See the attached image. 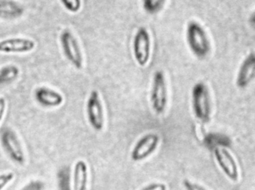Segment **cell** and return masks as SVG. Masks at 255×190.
Wrapping results in <instances>:
<instances>
[{
	"label": "cell",
	"instance_id": "6da1fadb",
	"mask_svg": "<svg viewBox=\"0 0 255 190\" xmlns=\"http://www.w3.org/2000/svg\"><path fill=\"white\" fill-rule=\"evenodd\" d=\"M187 40L190 50L199 58H205L211 50L206 31L196 21H191L187 25Z\"/></svg>",
	"mask_w": 255,
	"mask_h": 190
},
{
	"label": "cell",
	"instance_id": "7a4b0ae2",
	"mask_svg": "<svg viewBox=\"0 0 255 190\" xmlns=\"http://www.w3.org/2000/svg\"><path fill=\"white\" fill-rule=\"evenodd\" d=\"M192 106L195 117L200 122L206 124L210 121L211 103L208 86L200 82L193 86L192 90Z\"/></svg>",
	"mask_w": 255,
	"mask_h": 190
},
{
	"label": "cell",
	"instance_id": "3957f363",
	"mask_svg": "<svg viewBox=\"0 0 255 190\" xmlns=\"http://www.w3.org/2000/svg\"><path fill=\"white\" fill-rule=\"evenodd\" d=\"M0 140L3 149L10 159L16 164H23L25 154L16 133L11 128H4L1 131Z\"/></svg>",
	"mask_w": 255,
	"mask_h": 190
},
{
	"label": "cell",
	"instance_id": "277c9868",
	"mask_svg": "<svg viewBox=\"0 0 255 190\" xmlns=\"http://www.w3.org/2000/svg\"><path fill=\"white\" fill-rule=\"evenodd\" d=\"M214 158L225 176L233 182L239 180L240 170L238 162L232 154L226 147L214 149Z\"/></svg>",
	"mask_w": 255,
	"mask_h": 190
},
{
	"label": "cell",
	"instance_id": "5b68a950",
	"mask_svg": "<svg viewBox=\"0 0 255 190\" xmlns=\"http://www.w3.org/2000/svg\"><path fill=\"white\" fill-rule=\"evenodd\" d=\"M151 103L153 110L157 115L164 112L167 103V90L164 74L161 71H156L153 78Z\"/></svg>",
	"mask_w": 255,
	"mask_h": 190
},
{
	"label": "cell",
	"instance_id": "8992f818",
	"mask_svg": "<svg viewBox=\"0 0 255 190\" xmlns=\"http://www.w3.org/2000/svg\"><path fill=\"white\" fill-rule=\"evenodd\" d=\"M133 56L138 65L144 66L149 61L151 40L147 30L141 27L136 31L133 42Z\"/></svg>",
	"mask_w": 255,
	"mask_h": 190
},
{
	"label": "cell",
	"instance_id": "52a82bcc",
	"mask_svg": "<svg viewBox=\"0 0 255 190\" xmlns=\"http://www.w3.org/2000/svg\"><path fill=\"white\" fill-rule=\"evenodd\" d=\"M160 142V137L154 133H148L138 140L130 154L133 161H142L152 155Z\"/></svg>",
	"mask_w": 255,
	"mask_h": 190
},
{
	"label": "cell",
	"instance_id": "ba28073f",
	"mask_svg": "<svg viewBox=\"0 0 255 190\" xmlns=\"http://www.w3.org/2000/svg\"><path fill=\"white\" fill-rule=\"evenodd\" d=\"M63 52L67 59L78 69L82 68L83 60L77 40L68 30L63 31L60 37Z\"/></svg>",
	"mask_w": 255,
	"mask_h": 190
},
{
	"label": "cell",
	"instance_id": "9c48e42d",
	"mask_svg": "<svg viewBox=\"0 0 255 190\" xmlns=\"http://www.w3.org/2000/svg\"><path fill=\"white\" fill-rule=\"evenodd\" d=\"M87 113L91 127L97 131H101L104 125V113L103 105L97 91H93L90 95L87 103Z\"/></svg>",
	"mask_w": 255,
	"mask_h": 190
},
{
	"label": "cell",
	"instance_id": "30bf717a",
	"mask_svg": "<svg viewBox=\"0 0 255 190\" xmlns=\"http://www.w3.org/2000/svg\"><path fill=\"white\" fill-rule=\"evenodd\" d=\"M255 78V52H250L240 65L236 77L237 86L247 88Z\"/></svg>",
	"mask_w": 255,
	"mask_h": 190
},
{
	"label": "cell",
	"instance_id": "8fae6325",
	"mask_svg": "<svg viewBox=\"0 0 255 190\" xmlns=\"http://www.w3.org/2000/svg\"><path fill=\"white\" fill-rule=\"evenodd\" d=\"M34 40L28 38H8L0 41V52L5 54L27 53L35 48Z\"/></svg>",
	"mask_w": 255,
	"mask_h": 190
},
{
	"label": "cell",
	"instance_id": "7c38bea8",
	"mask_svg": "<svg viewBox=\"0 0 255 190\" xmlns=\"http://www.w3.org/2000/svg\"><path fill=\"white\" fill-rule=\"evenodd\" d=\"M34 95L36 100L45 107H57L61 106L64 100L61 94L47 87L37 88L34 92Z\"/></svg>",
	"mask_w": 255,
	"mask_h": 190
},
{
	"label": "cell",
	"instance_id": "4fadbf2b",
	"mask_svg": "<svg viewBox=\"0 0 255 190\" xmlns=\"http://www.w3.org/2000/svg\"><path fill=\"white\" fill-rule=\"evenodd\" d=\"M88 167L84 161H78L75 164L73 175L72 190H88Z\"/></svg>",
	"mask_w": 255,
	"mask_h": 190
},
{
	"label": "cell",
	"instance_id": "5bb4252c",
	"mask_svg": "<svg viewBox=\"0 0 255 190\" xmlns=\"http://www.w3.org/2000/svg\"><path fill=\"white\" fill-rule=\"evenodd\" d=\"M23 11V7L16 1L0 0V17L13 19L20 16Z\"/></svg>",
	"mask_w": 255,
	"mask_h": 190
},
{
	"label": "cell",
	"instance_id": "9a60e30c",
	"mask_svg": "<svg viewBox=\"0 0 255 190\" xmlns=\"http://www.w3.org/2000/svg\"><path fill=\"white\" fill-rule=\"evenodd\" d=\"M19 70L14 65H8L0 70V84L13 81L19 75Z\"/></svg>",
	"mask_w": 255,
	"mask_h": 190
},
{
	"label": "cell",
	"instance_id": "2e32d148",
	"mask_svg": "<svg viewBox=\"0 0 255 190\" xmlns=\"http://www.w3.org/2000/svg\"><path fill=\"white\" fill-rule=\"evenodd\" d=\"M58 184L59 190H72L71 185H70V171L67 167L61 169L58 172Z\"/></svg>",
	"mask_w": 255,
	"mask_h": 190
},
{
	"label": "cell",
	"instance_id": "e0dca14e",
	"mask_svg": "<svg viewBox=\"0 0 255 190\" xmlns=\"http://www.w3.org/2000/svg\"><path fill=\"white\" fill-rule=\"evenodd\" d=\"M206 143L208 146L213 148V149L216 147H225L227 146L229 143V140L226 137H223L221 135L217 136L216 134L214 135H211L208 137L206 140Z\"/></svg>",
	"mask_w": 255,
	"mask_h": 190
},
{
	"label": "cell",
	"instance_id": "ac0fdd59",
	"mask_svg": "<svg viewBox=\"0 0 255 190\" xmlns=\"http://www.w3.org/2000/svg\"><path fill=\"white\" fill-rule=\"evenodd\" d=\"M13 173H3L0 175V190H2L7 186L9 183L14 179Z\"/></svg>",
	"mask_w": 255,
	"mask_h": 190
},
{
	"label": "cell",
	"instance_id": "d6986e66",
	"mask_svg": "<svg viewBox=\"0 0 255 190\" xmlns=\"http://www.w3.org/2000/svg\"><path fill=\"white\" fill-rule=\"evenodd\" d=\"M45 185L41 181H32L26 184L20 190H44Z\"/></svg>",
	"mask_w": 255,
	"mask_h": 190
},
{
	"label": "cell",
	"instance_id": "ffe728a7",
	"mask_svg": "<svg viewBox=\"0 0 255 190\" xmlns=\"http://www.w3.org/2000/svg\"><path fill=\"white\" fill-rule=\"evenodd\" d=\"M61 3L70 11L76 12L80 8L81 1H79V0H75V1H62Z\"/></svg>",
	"mask_w": 255,
	"mask_h": 190
},
{
	"label": "cell",
	"instance_id": "44dd1931",
	"mask_svg": "<svg viewBox=\"0 0 255 190\" xmlns=\"http://www.w3.org/2000/svg\"><path fill=\"white\" fill-rule=\"evenodd\" d=\"M183 185H184V188H185L186 190H209L205 188V187L202 186V185L190 182V181L187 180V179L184 180Z\"/></svg>",
	"mask_w": 255,
	"mask_h": 190
},
{
	"label": "cell",
	"instance_id": "7402d4cb",
	"mask_svg": "<svg viewBox=\"0 0 255 190\" xmlns=\"http://www.w3.org/2000/svg\"><path fill=\"white\" fill-rule=\"evenodd\" d=\"M140 190H168V187L164 183L154 182V183L148 184Z\"/></svg>",
	"mask_w": 255,
	"mask_h": 190
},
{
	"label": "cell",
	"instance_id": "603a6c76",
	"mask_svg": "<svg viewBox=\"0 0 255 190\" xmlns=\"http://www.w3.org/2000/svg\"><path fill=\"white\" fill-rule=\"evenodd\" d=\"M6 110V101L4 97H0V123L2 121Z\"/></svg>",
	"mask_w": 255,
	"mask_h": 190
},
{
	"label": "cell",
	"instance_id": "cb8c5ba5",
	"mask_svg": "<svg viewBox=\"0 0 255 190\" xmlns=\"http://www.w3.org/2000/svg\"><path fill=\"white\" fill-rule=\"evenodd\" d=\"M249 22H250V25L254 27L255 28V9L253 10L252 14L250 15V19H249Z\"/></svg>",
	"mask_w": 255,
	"mask_h": 190
}]
</instances>
